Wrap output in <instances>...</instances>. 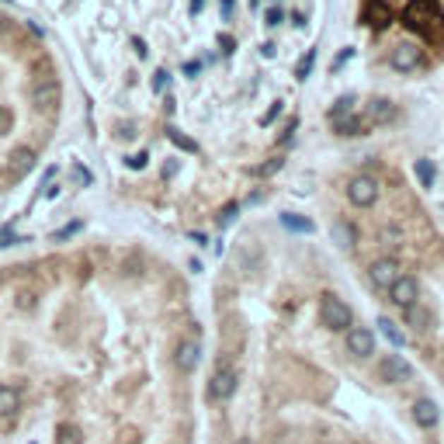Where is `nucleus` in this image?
<instances>
[{"label": "nucleus", "mask_w": 444, "mask_h": 444, "mask_svg": "<svg viewBox=\"0 0 444 444\" xmlns=\"http://www.w3.org/2000/svg\"><path fill=\"white\" fill-rule=\"evenodd\" d=\"M403 25L413 28L416 35L438 42L444 35V11L438 0H409L403 11Z\"/></svg>", "instance_id": "nucleus-1"}, {"label": "nucleus", "mask_w": 444, "mask_h": 444, "mask_svg": "<svg viewBox=\"0 0 444 444\" xmlns=\"http://www.w3.org/2000/svg\"><path fill=\"white\" fill-rule=\"evenodd\" d=\"M320 320H323L326 330H351V309H347V302H340L333 292H326L320 295Z\"/></svg>", "instance_id": "nucleus-2"}, {"label": "nucleus", "mask_w": 444, "mask_h": 444, "mask_svg": "<svg viewBox=\"0 0 444 444\" xmlns=\"http://www.w3.org/2000/svg\"><path fill=\"white\" fill-rule=\"evenodd\" d=\"M198 361H202V340H198V330H188V333L181 337L177 351H174V364H177L181 371H195Z\"/></svg>", "instance_id": "nucleus-3"}, {"label": "nucleus", "mask_w": 444, "mask_h": 444, "mask_svg": "<svg viewBox=\"0 0 444 444\" xmlns=\"http://www.w3.org/2000/svg\"><path fill=\"white\" fill-rule=\"evenodd\" d=\"M233 392H236V371L229 364H219L215 375L208 378V400L212 403H226Z\"/></svg>", "instance_id": "nucleus-4"}, {"label": "nucleus", "mask_w": 444, "mask_h": 444, "mask_svg": "<svg viewBox=\"0 0 444 444\" xmlns=\"http://www.w3.org/2000/svg\"><path fill=\"white\" fill-rule=\"evenodd\" d=\"M389 63H392V70H400V73L420 70V66H424V49H420L416 42H400V45L392 49Z\"/></svg>", "instance_id": "nucleus-5"}, {"label": "nucleus", "mask_w": 444, "mask_h": 444, "mask_svg": "<svg viewBox=\"0 0 444 444\" xmlns=\"http://www.w3.org/2000/svg\"><path fill=\"white\" fill-rule=\"evenodd\" d=\"M375 371H378V378H382L385 385H400V382H406V378L413 375V368H409L400 354H385V358H378Z\"/></svg>", "instance_id": "nucleus-6"}, {"label": "nucleus", "mask_w": 444, "mask_h": 444, "mask_svg": "<svg viewBox=\"0 0 444 444\" xmlns=\"http://www.w3.org/2000/svg\"><path fill=\"white\" fill-rule=\"evenodd\" d=\"M403 275V268H400V260H392V257H385V260H375L371 268H368V282L375 284V288H382V292H389L392 282Z\"/></svg>", "instance_id": "nucleus-7"}, {"label": "nucleus", "mask_w": 444, "mask_h": 444, "mask_svg": "<svg viewBox=\"0 0 444 444\" xmlns=\"http://www.w3.org/2000/svg\"><path fill=\"white\" fill-rule=\"evenodd\" d=\"M347 198H351V205H358V208L375 205V198H378V181H375V177H368V174L354 177V181L347 184Z\"/></svg>", "instance_id": "nucleus-8"}, {"label": "nucleus", "mask_w": 444, "mask_h": 444, "mask_svg": "<svg viewBox=\"0 0 444 444\" xmlns=\"http://www.w3.org/2000/svg\"><path fill=\"white\" fill-rule=\"evenodd\" d=\"M396 119H400V108H396L389 97H375V101L368 104V112H364V121H368V125H392Z\"/></svg>", "instance_id": "nucleus-9"}, {"label": "nucleus", "mask_w": 444, "mask_h": 444, "mask_svg": "<svg viewBox=\"0 0 444 444\" xmlns=\"http://www.w3.org/2000/svg\"><path fill=\"white\" fill-rule=\"evenodd\" d=\"M347 351L354 358H371L375 354V333L364 330V326H351L347 330Z\"/></svg>", "instance_id": "nucleus-10"}, {"label": "nucleus", "mask_w": 444, "mask_h": 444, "mask_svg": "<svg viewBox=\"0 0 444 444\" xmlns=\"http://www.w3.org/2000/svg\"><path fill=\"white\" fill-rule=\"evenodd\" d=\"M364 25H368L371 32H385V28L392 25V7H389L385 0H371V4L364 7Z\"/></svg>", "instance_id": "nucleus-11"}, {"label": "nucleus", "mask_w": 444, "mask_h": 444, "mask_svg": "<svg viewBox=\"0 0 444 444\" xmlns=\"http://www.w3.org/2000/svg\"><path fill=\"white\" fill-rule=\"evenodd\" d=\"M389 299H392L400 309H406V306H413V302L420 299V288H416V282H413L409 275H400V278L392 282V288H389Z\"/></svg>", "instance_id": "nucleus-12"}, {"label": "nucleus", "mask_w": 444, "mask_h": 444, "mask_svg": "<svg viewBox=\"0 0 444 444\" xmlns=\"http://www.w3.org/2000/svg\"><path fill=\"white\" fill-rule=\"evenodd\" d=\"M413 420H416V427L431 431V427L441 420V409H438L434 400H416V403H413Z\"/></svg>", "instance_id": "nucleus-13"}, {"label": "nucleus", "mask_w": 444, "mask_h": 444, "mask_svg": "<svg viewBox=\"0 0 444 444\" xmlns=\"http://www.w3.org/2000/svg\"><path fill=\"white\" fill-rule=\"evenodd\" d=\"M32 167H35V150L21 146V150H14V157H11V163H7V174H11L14 181H21Z\"/></svg>", "instance_id": "nucleus-14"}, {"label": "nucleus", "mask_w": 444, "mask_h": 444, "mask_svg": "<svg viewBox=\"0 0 444 444\" xmlns=\"http://www.w3.org/2000/svg\"><path fill=\"white\" fill-rule=\"evenodd\" d=\"M32 97L45 104V108H52V104H59V83L52 80V77H42L35 87H32Z\"/></svg>", "instance_id": "nucleus-15"}, {"label": "nucleus", "mask_w": 444, "mask_h": 444, "mask_svg": "<svg viewBox=\"0 0 444 444\" xmlns=\"http://www.w3.org/2000/svg\"><path fill=\"white\" fill-rule=\"evenodd\" d=\"M333 243H337L340 250H354V246H358V229H354L347 219H337V222H333Z\"/></svg>", "instance_id": "nucleus-16"}, {"label": "nucleus", "mask_w": 444, "mask_h": 444, "mask_svg": "<svg viewBox=\"0 0 444 444\" xmlns=\"http://www.w3.org/2000/svg\"><path fill=\"white\" fill-rule=\"evenodd\" d=\"M282 226L288 229V233H302V236L316 233V222H313V219H306V215H299V212H284Z\"/></svg>", "instance_id": "nucleus-17"}, {"label": "nucleus", "mask_w": 444, "mask_h": 444, "mask_svg": "<svg viewBox=\"0 0 444 444\" xmlns=\"http://www.w3.org/2000/svg\"><path fill=\"white\" fill-rule=\"evenodd\" d=\"M333 128L340 132V136H364L371 125L364 121V115H347V119H340V121H333Z\"/></svg>", "instance_id": "nucleus-18"}, {"label": "nucleus", "mask_w": 444, "mask_h": 444, "mask_svg": "<svg viewBox=\"0 0 444 444\" xmlns=\"http://www.w3.org/2000/svg\"><path fill=\"white\" fill-rule=\"evenodd\" d=\"M403 316H406V323L413 326L416 333H424V330L431 326V313H427V309H424L420 302H413V306H406V309H403Z\"/></svg>", "instance_id": "nucleus-19"}, {"label": "nucleus", "mask_w": 444, "mask_h": 444, "mask_svg": "<svg viewBox=\"0 0 444 444\" xmlns=\"http://www.w3.org/2000/svg\"><path fill=\"white\" fill-rule=\"evenodd\" d=\"M18 406H21L18 389H11V385H0V416H14V413H18Z\"/></svg>", "instance_id": "nucleus-20"}, {"label": "nucleus", "mask_w": 444, "mask_h": 444, "mask_svg": "<svg viewBox=\"0 0 444 444\" xmlns=\"http://www.w3.org/2000/svg\"><path fill=\"white\" fill-rule=\"evenodd\" d=\"M413 170H416V181H420V188H434V181H438V167L431 160H416L413 163Z\"/></svg>", "instance_id": "nucleus-21"}, {"label": "nucleus", "mask_w": 444, "mask_h": 444, "mask_svg": "<svg viewBox=\"0 0 444 444\" xmlns=\"http://www.w3.org/2000/svg\"><path fill=\"white\" fill-rule=\"evenodd\" d=\"M378 330H382V337H385V340H389V344H392V347H403V344H406L403 330H400V326L392 323V320H389V316H382V320H378Z\"/></svg>", "instance_id": "nucleus-22"}, {"label": "nucleus", "mask_w": 444, "mask_h": 444, "mask_svg": "<svg viewBox=\"0 0 444 444\" xmlns=\"http://www.w3.org/2000/svg\"><path fill=\"white\" fill-rule=\"evenodd\" d=\"M347 115H354V97H351V94L340 97V101L330 108V121H340V119H347Z\"/></svg>", "instance_id": "nucleus-23"}, {"label": "nucleus", "mask_w": 444, "mask_h": 444, "mask_svg": "<svg viewBox=\"0 0 444 444\" xmlns=\"http://www.w3.org/2000/svg\"><path fill=\"white\" fill-rule=\"evenodd\" d=\"M167 132H170V143H174L177 150H184V153H198V143H195V139H188L181 128H167Z\"/></svg>", "instance_id": "nucleus-24"}, {"label": "nucleus", "mask_w": 444, "mask_h": 444, "mask_svg": "<svg viewBox=\"0 0 444 444\" xmlns=\"http://www.w3.org/2000/svg\"><path fill=\"white\" fill-rule=\"evenodd\" d=\"M313 63H316V49H309V52L299 59V66H295V77H299V80H306V77H309V70H313Z\"/></svg>", "instance_id": "nucleus-25"}, {"label": "nucleus", "mask_w": 444, "mask_h": 444, "mask_svg": "<svg viewBox=\"0 0 444 444\" xmlns=\"http://www.w3.org/2000/svg\"><path fill=\"white\" fill-rule=\"evenodd\" d=\"M282 167H284V160H282V157H275V160H268V163H260V167H253V174H257V177H271V174H278Z\"/></svg>", "instance_id": "nucleus-26"}, {"label": "nucleus", "mask_w": 444, "mask_h": 444, "mask_svg": "<svg viewBox=\"0 0 444 444\" xmlns=\"http://www.w3.org/2000/svg\"><path fill=\"white\" fill-rule=\"evenodd\" d=\"M77 233H80V222H70V226L56 229V233H52V240H56V243H63V240H70V236H77Z\"/></svg>", "instance_id": "nucleus-27"}, {"label": "nucleus", "mask_w": 444, "mask_h": 444, "mask_svg": "<svg viewBox=\"0 0 444 444\" xmlns=\"http://www.w3.org/2000/svg\"><path fill=\"white\" fill-rule=\"evenodd\" d=\"M282 108H284V101H275V104H271V108L264 112V119H260V125H271V121H275L278 115H282Z\"/></svg>", "instance_id": "nucleus-28"}, {"label": "nucleus", "mask_w": 444, "mask_h": 444, "mask_svg": "<svg viewBox=\"0 0 444 444\" xmlns=\"http://www.w3.org/2000/svg\"><path fill=\"white\" fill-rule=\"evenodd\" d=\"M167 83H170V73H167V70H157V73H153V90L163 94V90H167Z\"/></svg>", "instance_id": "nucleus-29"}, {"label": "nucleus", "mask_w": 444, "mask_h": 444, "mask_svg": "<svg viewBox=\"0 0 444 444\" xmlns=\"http://www.w3.org/2000/svg\"><path fill=\"white\" fill-rule=\"evenodd\" d=\"M233 215H240V205H226V208H222V215H219V226H229V222H233Z\"/></svg>", "instance_id": "nucleus-30"}, {"label": "nucleus", "mask_w": 444, "mask_h": 444, "mask_svg": "<svg viewBox=\"0 0 444 444\" xmlns=\"http://www.w3.org/2000/svg\"><path fill=\"white\" fill-rule=\"evenodd\" d=\"M11 243H21V236L14 229H0V246H11Z\"/></svg>", "instance_id": "nucleus-31"}, {"label": "nucleus", "mask_w": 444, "mask_h": 444, "mask_svg": "<svg viewBox=\"0 0 444 444\" xmlns=\"http://www.w3.org/2000/svg\"><path fill=\"white\" fill-rule=\"evenodd\" d=\"M264 21H268L271 28H275V25H282V11H278V7H268V14H264Z\"/></svg>", "instance_id": "nucleus-32"}, {"label": "nucleus", "mask_w": 444, "mask_h": 444, "mask_svg": "<svg viewBox=\"0 0 444 444\" xmlns=\"http://www.w3.org/2000/svg\"><path fill=\"white\" fill-rule=\"evenodd\" d=\"M351 56H354V49H344V52H340V56H337V59H333V66H330V70H333V73H337V70H340V66H344V63H347V59H351Z\"/></svg>", "instance_id": "nucleus-33"}, {"label": "nucleus", "mask_w": 444, "mask_h": 444, "mask_svg": "<svg viewBox=\"0 0 444 444\" xmlns=\"http://www.w3.org/2000/svg\"><path fill=\"white\" fill-rule=\"evenodd\" d=\"M146 160H150V153H136V157H128V167H132V170H143Z\"/></svg>", "instance_id": "nucleus-34"}, {"label": "nucleus", "mask_w": 444, "mask_h": 444, "mask_svg": "<svg viewBox=\"0 0 444 444\" xmlns=\"http://www.w3.org/2000/svg\"><path fill=\"white\" fill-rule=\"evenodd\" d=\"M219 45H222V52H233V49H236V42H233V35H226V32L219 35Z\"/></svg>", "instance_id": "nucleus-35"}, {"label": "nucleus", "mask_w": 444, "mask_h": 444, "mask_svg": "<svg viewBox=\"0 0 444 444\" xmlns=\"http://www.w3.org/2000/svg\"><path fill=\"white\" fill-rule=\"evenodd\" d=\"M73 174H77V181H80V184H90V174H87V170H83L80 163H77V167H73Z\"/></svg>", "instance_id": "nucleus-36"}, {"label": "nucleus", "mask_w": 444, "mask_h": 444, "mask_svg": "<svg viewBox=\"0 0 444 444\" xmlns=\"http://www.w3.org/2000/svg\"><path fill=\"white\" fill-rule=\"evenodd\" d=\"M222 21H233V0H222Z\"/></svg>", "instance_id": "nucleus-37"}, {"label": "nucleus", "mask_w": 444, "mask_h": 444, "mask_svg": "<svg viewBox=\"0 0 444 444\" xmlns=\"http://www.w3.org/2000/svg\"><path fill=\"white\" fill-rule=\"evenodd\" d=\"M260 56L271 59V56H275V42H264V45H260Z\"/></svg>", "instance_id": "nucleus-38"}, {"label": "nucleus", "mask_w": 444, "mask_h": 444, "mask_svg": "<svg viewBox=\"0 0 444 444\" xmlns=\"http://www.w3.org/2000/svg\"><path fill=\"white\" fill-rule=\"evenodd\" d=\"M132 49H136L139 56H146V52H150V49H146V42H143V39H132Z\"/></svg>", "instance_id": "nucleus-39"}, {"label": "nucleus", "mask_w": 444, "mask_h": 444, "mask_svg": "<svg viewBox=\"0 0 444 444\" xmlns=\"http://www.w3.org/2000/svg\"><path fill=\"white\" fill-rule=\"evenodd\" d=\"M198 70H202V63H195V59H191V63H188V66H184V73H188V77H195V73H198Z\"/></svg>", "instance_id": "nucleus-40"}, {"label": "nucleus", "mask_w": 444, "mask_h": 444, "mask_svg": "<svg viewBox=\"0 0 444 444\" xmlns=\"http://www.w3.org/2000/svg\"><path fill=\"white\" fill-rule=\"evenodd\" d=\"M202 7H205V0H191V18H198V14H202Z\"/></svg>", "instance_id": "nucleus-41"}, {"label": "nucleus", "mask_w": 444, "mask_h": 444, "mask_svg": "<svg viewBox=\"0 0 444 444\" xmlns=\"http://www.w3.org/2000/svg\"><path fill=\"white\" fill-rule=\"evenodd\" d=\"M0 32H4V18H0Z\"/></svg>", "instance_id": "nucleus-42"}]
</instances>
